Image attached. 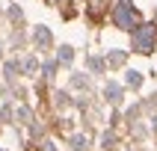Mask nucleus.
<instances>
[{
	"mask_svg": "<svg viewBox=\"0 0 157 151\" xmlns=\"http://www.w3.org/2000/svg\"><path fill=\"white\" fill-rule=\"evenodd\" d=\"M151 39H154V30H151V27H145L142 33H136V39H133V42H136V47H140L142 53H148V47H151Z\"/></svg>",
	"mask_w": 157,
	"mask_h": 151,
	"instance_id": "f03ea898",
	"label": "nucleus"
},
{
	"mask_svg": "<svg viewBox=\"0 0 157 151\" xmlns=\"http://www.w3.org/2000/svg\"><path fill=\"white\" fill-rule=\"evenodd\" d=\"M116 21H119L122 27H131L133 21H136V12L131 9V0H122V3H119V9H116Z\"/></svg>",
	"mask_w": 157,
	"mask_h": 151,
	"instance_id": "f257e3e1",
	"label": "nucleus"
}]
</instances>
